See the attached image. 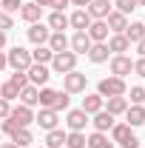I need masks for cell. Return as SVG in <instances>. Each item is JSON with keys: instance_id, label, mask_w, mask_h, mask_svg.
<instances>
[{"instance_id": "6da1fadb", "label": "cell", "mask_w": 145, "mask_h": 148, "mask_svg": "<svg viewBox=\"0 0 145 148\" xmlns=\"http://www.w3.org/2000/svg\"><path fill=\"white\" fill-rule=\"evenodd\" d=\"M128 91V83L122 80V77H103L100 83H97V94L100 97H125Z\"/></svg>"}, {"instance_id": "7a4b0ae2", "label": "cell", "mask_w": 145, "mask_h": 148, "mask_svg": "<svg viewBox=\"0 0 145 148\" xmlns=\"http://www.w3.org/2000/svg\"><path fill=\"white\" fill-rule=\"evenodd\" d=\"M6 63H9L12 71H26V69L31 66V51L23 49V46H14V49L6 51Z\"/></svg>"}, {"instance_id": "3957f363", "label": "cell", "mask_w": 145, "mask_h": 148, "mask_svg": "<svg viewBox=\"0 0 145 148\" xmlns=\"http://www.w3.org/2000/svg\"><path fill=\"white\" fill-rule=\"evenodd\" d=\"M85 86H88V74L77 71V69L68 71V74H63V91L66 94H83Z\"/></svg>"}, {"instance_id": "277c9868", "label": "cell", "mask_w": 145, "mask_h": 148, "mask_svg": "<svg viewBox=\"0 0 145 148\" xmlns=\"http://www.w3.org/2000/svg\"><path fill=\"white\" fill-rule=\"evenodd\" d=\"M51 69H54L57 74H68L77 69V54H74L71 49L68 51H57L54 57H51Z\"/></svg>"}, {"instance_id": "5b68a950", "label": "cell", "mask_w": 145, "mask_h": 148, "mask_svg": "<svg viewBox=\"0 0 145 148\" xmlns=\"http://www.w3.org/2000/svg\"><path fill=\"white\" fill-rule=\"evenodd\" d=\"M108 69H111L114 77H122V80H125L128 74H134V60H131L128 54H114L108 60Z\"/></svg>"}, {"instance_id": "8992f818", "label": "cell", "mask_w": 145, "mask_h": 148, "mask_svg": "<svg viewBox=\"0 0 145 148\" xmlns=\"http://www.w3.org/2000/svg\"><path fill=\"white\" fill-rule=\"evenodd\" d=\"M26 77H29V83H31V86L43 88V86L51 80V69H49V66H40V63H31V66L26 69Z\"/></svg>"}, {"instance_id": "52a82bcc", "label": "cell", "mask_w": 145, "mask_h": 148, "mask_svg": "<svg viewBox=\"0 0 145 148\" xmlns=\"http://www.w3.org/2000/svg\"><path fill=\"white\" fill-rule=\"evenodd\" d=\"M9 120L17 125V128H31V123H34V111L29 108V106H14L12 108V114H9Z\"/></svg>"}, {"instance_id": "ba28073f", "label": "cell", "mask_w": 145, "mask_h": 148, "mask_svg": "<svg viewBox=\"0 0 145 148\" xmlns=\"http://www.w3.org/2000/svg\"><path fill=\"white\" fill-rule=\"evenodd\" d=\"M49 34H51V29L40 20V23H31L29 29H26V37H29V43L31 46H46L49 43Z\"/></svg>"}, {"instance_id": "9c48e42d", "label": "cell", "mask_w": 145, "mask_h": 148, "mask_svg": "<svg viewBox=\"0 0 145 148\" xmlns=\"http://www.w3.org/2000/svg\"><path fill=\"white\" fill-rule=\"evenodd\" d=\"M34 123L40 125L43 131H51V128H60V114L54 108H40L34 114Z\"/></svg>"}, {"instance_id": "30bf717a", "label": "cell", "mask_w": 145, "mask_h": 148, "mask_svg": "<svg viewBox=\"0 0 145 148\" xmlns=\"http://www.w3.org/2000/svg\"><path fill=\"white\" fill-rule=\"evenodd\" d=\"M66 125H68V131H85L88 114H85L83 108H68L66 111Z\"/></svg>"}, {"instance_id": "8fae6325", "label": "cell", "mask_w": 145, "mask_h": 148, "mask_svg": "<svg viewBox=\"0 0 145 148\" xmlns=\"http://www.w3.org/2000/svg\"><path fill=\"white\" fill-rule=\"evenodd\" d=\"M68 49H71L77 57H80V54H88V49H91L88 32H74V37H68Z\"/></svg>"}, {"instance_id": "7c38bea8", "label": "cell", "mask_w": 145, "mask_h": 148, "mask_svg": "<svg viewBox=\"0 0 145 148\" xmlns=\"http://www.w3.org/2000/svg\"><path fill=\"white\" fill-rule=\"evenodd\" d=\"M88 32V37H91V43H105L111 37V32H108V23L105 20H91V26L85 29Z\"/></svg>"}, {"instance_id": "4fadbf2b", "label": "cell", "mask_w": 145, "mask_h": 148, "mask_svg": "<svg viewBox=\"0 0 145 148\" xmlns=\"http://www.w3.org/2000/svg\"><path fill=\"white\" fill-rule=\"evenodd\" d=\"M88 123L94 125V131H103V134H108V131L114 128V123H117V120H114L108 111L103 108V111H97V114H91V120H88Z\"/></svg>"}, {"instance_id": "5bb4252c", "label": "cell", "mask_w": 145, "mask_h": 148, "mask_svg": "<svg viewBox=\"0 0 145 148\" xmlns=\"http://www.w3.org/2000/svg\"><path fill=\"white\" fill-rule=\"evenodd\" d=\"M91 26V14L85 12V9H74L71 14H68V29H74V32H85Z\"/></svg>"}, {"instance_id": "9a60e30c", "label": "cell", "mask_w": 145, "mask_h": 148, "mask_svg": "<svg viewBox=\"0 0 145 148\" xmlns=\"http://www.w3.org/2000/svg\"><path fill=\"white\" fill-rule=\"evenodd\" d=\"M17 14H20L23 20H26L29 26H31V23H40V20H43V6H37L34 0H31V3H23Z\"/></svg>"}, {"instance_id": "2e32d148", "label": "cell", "mask_w": 145, "mask_h": 148, "mask_svg": "<svg viewBox=\"0 0 145 148\" xmlns=\"http://www.w3.org/2000/svg\"><path fill=\"white\" fill-rule=\"evenodd\" d=\"M105 23H108V32H111V34H122L125 26H128V14L117 12V9H111V14L105 17Z\"/></svg>"}, {"instance_id": "e0dca14e", "label": "cell", "mask_w": 145, "mask_h": 148, "mask_svg": "<svg viewBox=\"0 0 145 148\" xmlns=\"http://www.w3.org/2000/svg\"><path fill=\"white\" fill-rule=\"evenodd\" d=\"M85 12L91 14V20H105L111 14V3L108 0H91L88 6H85Z\"/></svg>"}, {"instance_id": "ac0fdd59", "label": "cell", "mask_w": 145, "mask_h": 148, "mask_svg": "<svg viewBox=\"0 0 145 148\" xmlns=\"http://www.w3.org/2000/svg\"><path fill=\"white\" fill-rule=\"evenodd\" d=\"M128 106H131V103H128L125 97H105V106H103V108L108 111L111 117H122L128 111Z\"/></svg>"}, {"instance_id": "d6986e66", "label": "cell", "mask_w": 145, "mask_h": 148, "mask_svg": "<svg viewBox=\"0 0 145 148\" xmlns=\"http://www.w3.org/2000/svg\"><path fill=\"white\" fill-rule=\"evenodd\" d=\"M108 134H111V143H114V145H122L128 137H134V128H131L128 123H114V128H111Z\"/></svg>"}, {"instance_id": "ffe728a7", "label": "cell", "mask_w": 145, "mask_h": 148, "mask_svg": "<svg viewBox=\"0 0 145 148\" xmlns=\"http://www.w3.org/2000/svg\"><path fill=\"white\" fill-rule=\"evenodd\" d=\"M108 43H91V49H88V60L91 63H97V66H100V63H108Z\"/></svg>"}, {"instance_id": "44dd1931", "label": "cell", "mask_w": 145, "mask_h": 148, "mask_svg": "<svg viewBox=\"0 0 145 148\" xmlns=\"http://www.w3.org/2000/svg\"><path fill=\"white\" fill-rule=\"evenodd\" d=\"M103 106H105V97H100V94H85L83 97V106L80 108L85 111V114H97V111H103Z\"/></svg>"}, {"instance_id": "7402d4cb", "label": "cell", "mask_w": 145, "mask_h": 148, "mask_svg": "<svg viewBox=\"0 0 145 148\" xmlns=\"http://www.w3.org/2000/svg\"><path fill=\"white\" fill-rule=\"evenodd\" d=\"M9 140H12L17 148H29L31 143H34V134H31V128H14L12 134H9Z\"/></svg>"}, {"instance_id": "603a6c76", "label": "cell", "mask_w": 145, "mask_h": 148, "mask_svg": "<svg viewBox=\"0 0 145 148\" xmlns=\"http://www.w3.org/2000/svg\"><path fill=\"white\" fill-rule=\"evenodd\" d=\"M125 123L131 125V128L145 125V106H128V111H125Z\"/></svg>"}, {"instance_id": "cb8c5ba5", "label": "cell", "mask_w": 145, "mask_h": 148, "mask_svg": "<svg viewBox=\"0 0 145 148\" xmlns=\"http://www.w3.org/2000/svg\"><path fill=\"white\" fill-rule=\"evenodd\" d=\"M105 43H108V51H114V54H125V51H131V43H128L125 34H111Z\"/></svg>"}, {"instance_id": "d4e9b609", "label": "cell", "mask_w": 145, "mask_h": 148, "mask_svg": "<svg viewBox=\"0 0 145 148\" xmlns=\"http://www.w3.org/2000/svg\"><path fill=\"white\" fill-rule=\"evenodd\" d=\"M51 51H68V37H66V32H51L49 34V43H46Z\"/></svg>"}, {"instance_id": "484cf974", "label": "cell", "mask_w": 145, "mask_h": 148, "mask_svg": "<svg viewBox=\"0 0 145 148\" xmlns=\"http://www.w3.org/2000/svg\"><path fill=\"white\" fill-rule=\"evenodd\" d=\"M122 34L128 37V43H134V46H137V43H140V40L145 37V23H140V20H134V23H128Z\"/></svg>"}, {"instance_id": "4316f807", "label": "cell", "mask_w": 145, "mask_h": 148, "mask_svg": "<svg viewBox=\"0 0 145 148\" xmlns=\"http://www.w3.org/2000/svg\"><path fill=\"white\" fill-rule=\"evenodd\" d=\"M66 134L68 131H63V128L46 131V148H66Z\"/></svg>"}, {"instance_id": "83f0119b", "label": "cell", "mask_w": 145, "mask_h": 148, "mask_svg": "<svg viewBox=\"0 0 145 148\" xmlns=\"http://www.w3.org/2000/svg\"><path fill=\"white\" fill-rule=\"evenodd\" d=\"M46 26H49L51 32H66V29H68V14H66V12H51Z\"/></svg>"}, {"instance_id": "f1b7e54d", "label": "cell", "mask_w": 145, "mask_h": 148, "mask_svg": "<svg viewBox=\"0 0 145 148\" xmlns=\"http://www.w3.org/2000/svg\"><path fill=\"white\" fill-rule=\"evenodd\" d=\"M37 94H40V88L29 83L26 88H20V94H17V97H20V103H23V106H29V108H34V106H37Z\"/></svg>"}, {"instance_id": "f546056e", "label": "cell", "mask_w": 145, "mask_h": 148, "mask_svg": "<svg viewBox=\"0 0 145 148\" xmlns=\"http://www.w3.org/2000/svg\"><path fill=\"white\" fill-rule=\"evenodd\" d=\"M88 140V148H117L114 143H111L108 134H103V131H94L91 137H85Z\"/></svg>"}, {"instance_id": "4dcf8cb0", "label": "cell", "mask_w": 145, "mask_h": 148, "mask_svg": "<svg viewBox=\"0 0 145 148\" xmlns=\"http://www.w3.org/2000/svg\"><path fill=\"white\" fill-rule=\"evenodd\" d=\"M51 57H54V51H51L49 46H34V51H31V63L49 66V63H51Z\"/></svg>"}, {"instance_id": "1f68e13d", "label": "cell", "mask_w": 145, "mask_h": 148, "mask_svg": "<svg viewBox=\"0 0 145 148\" xmlns=\"http://www.w3.org/2000/svg\"><path fill=\"white\" fill-rule=\"evenodd\" d=\"M66 148H88L85 131H68L66 134Z\"/></svg>"}, {"instance_id": "d6a6232c", "label": "cell", "mask_w": 145, "mask_h": 148, "mask_svg": "<svg viewBox=\"0 0 145 148\" xmlns=\"http://www.w3.org/2000/svg\"><path fill=\"white\" fill-rule=\"evenodd\" d=\"M54 100H57V91H54V88H49V86L40 88V94H37V106H40V108H51Z\"/></svg>"}, {"instance_id": "836d02e7", "label": "cell", "mask_w": 145, "mask_h": 148, "mask_svg": "<svg viewBox=\"0 0 145 148\" xmlns=\"http://www.w3.org/2000/svg\"><path fill=\"white\" fill-rule=\"evenodd\" d=\"M125 100L131 103V106H142L145 103V88L142 86H134L131 91H125Z\"/></svg>"}, {"instance_id": "e575fe53", "label": "cell", "mask_w": 145, "mask_h": 148, "mask_svg": "<svg viewBox=\"0 0 145 148\" xmlns=\"http://www.w3.org/2000/svg\"><path fill=\"white\" fill-rule=\"evenodd\" d=\"M17 94H20V88L12 83V80H6V83L0 86V97H3V100H9V103H12V100H17Z\"/></svg>"}, {"instance_id": "d590c367", "label": "cell", "mask_w": 145, "mask_h": 148, "mask_svg": "<svg viewBox=\"0 0 145 148\" xmlns=\"http://www.w3.org/2000/svg\"><path fill=\"white\" fill-rule=\"evenodd\" d=\"M51 108L60 114V111H68L71 108V94H66V91H57V100H54V106Z\"/></svg>"}, {"instance_id": "8d00e7d4", "label": "cell", "mask_w": 145, "mask_h": 148, "mask_svg": "<svg viewBox=\"0 0 145 148\" xmlns=\"http://www.w3.org/2000/svg\"><path fill=\"white\" fill-rule=\"evenodd\" d=\"M20 6H23V0H0V12H6V14L20 12Z\"/></svg>"}, {"instance_id": "74e56055", "label": "cell", "mask_w": 145, "mask_h": 148, "mask_svg": "<svg viewBox=\"0 0 145 148\" xmlns=\"http://www.w3.org/2000/svg\"><path fill=\"white\" fill-rule=\"evenodd\" d=\"M114 6H117V12H122V14H131V12L137 9L134 0H114Z\"/></svg>"}, {"instance_id": "f35d334b", "label": "cell", "mask_w": 145, "mask_h": 148, "mask_svg": "<svg viewBox=\"0 0 145 148\" xmlns=\"http://www.w3.org/2000/svg\"><path fill=\"white\" fill-rule=\"evenodd\" d=\"M9 80H12L17 88H26V86H29V77H26V71H14L12 77H9Z\"/></svg>"}, {"instance_id": "ab89813d", "label": "cell", "mask_w": 145, "mask_h": 148, "mask_svg": "<svg viewBox=\"0 0 145 148\" xmlns=\"http://www.w3.org/2000/svg\"><path fill=\"white\" fill-rule=\"evenodd\" d=\"M9 29H14V17L6 14V12H0V32H9Z\"/></svg>"}, {"instance_id": "60d3db41", "label": "cell", "mask_w": 145, "mask_h": 148, "mask_svg": "<svg viewBox=\"0 0 145 148\" xmlns=\"http://www.w3.org/2000/svg\"><path fill=\"white\" fill-rule=\"evenodd\" d=\"M66 6H71V0H51V12H66Z\"/></svg>"}, {"instance_id": "b9f144b4", "label": "cell", "mask_w": 145, "mask_h": 148, "mask_svg": "<svg viewBox=\"0 0 145 148\" xmlns=\"http://www.w3.org/2000/svg\"><path fill=\"white\" fill-rule=\"evenodd\" d=\"M9 114H12V103H9V100H3V97H0V120H6V117H9Z\"/></svg>"}, {"instance_id": "7bdbcfd3", "label": "cell", "mask_w": 145, "mask_h": 148, "mask_svg": "<svg viewBox=\"0 0 145 148\" xmlns=\"http://www.w3.org/2000/svg\"><path fill=\"white\" fill-rule=\"evenodd\" d=\"M134 74L145 77V57H137V60H134Z\"/></svg>"}, {"instance_id": "ee69618b", "label": "cell", "mask_w": 145, "mask_h": 148, "mask_svg": "<svg viewBox=\"0 0 145 148\" xmlns=\"http://www.w3.org/2000/svg\"><path fill=\"white\" fill-rule=\"evenodd\" d=\"M120 148H140V137H137V134H134V137H128Z\"/></svg>"}, {"instance_id": "f6af8a7d", "label": "cell", "mask_w": 145, "mask_h": 148, "mask_svg": "<svg viewBox=\"0 0 145 148\" xmlns=\"http://www.w3.org/2000/svg\"><path fill=\"white\" fill-rule=\"evenodd\" d=\"M137 54H140V57H145V37L140 40V43H137Z\"/></svg>"}, {"instance_id": "bcb514c9", "label": "cell", "mask_w": 145, "mask_h": 148, "mask_svg": "<svg viewBox=\"0 0 145 148\" xmlns=\"http://www.w3.org/2000/svg\"><path fill=\"white\" fill-rule=\"evenodd\" d=\"M9 69V63H6V51H0V71H6Z\"/></svg>"}, {"instance_id": "7dc6e473", "label": "cell", "mask_w": 145, "mask_h": 148, "mask_svg": "<svg viewBox=\"0 0 145 148\" xmlns=\"http://www.w3.org/2000/svg\"><path fill=\"white\" fill-rule=\"evenodd\" d=\"M91 0H71V6H77V9H85Z\"/></svg>"}, {"instance_id": "c3c4849f", "label": "cell", "mask_w": 145, "mask_h": 148, "mask_svg": "<svg viewBox=\"0 0 145 148\" xmlns=\"http://www.w3.org/2000/svg\"><path fill=\"white\" fill-rule=\"evenodd\" d=\"M6 43H9V37H6V32H0V51L6 49Z\"/></svg>"}, {"instance_id": "681fc988", "label": "cell", "mask_w": 145, "mask_h": 148, "mask_svg": "<svg viewBox=\"0 0 145 148\" xmlns=\"http://www.w3.org/2000/svg\"><path fill=\"white\" fill-rule=\"evenodd\" d=\"M37 6H43V9H49V6H51V0H34Z\"/></svg>"}, {"instance_id": "f907efd6", "label": "cell", "mask_w": 145, "mask_h": 148, "mask_svg": "<svg viewBox=\"0 0 145 148\" xmlns=\"http://www.w3.org/2000/svg\"><path fill=\"white\" fill-rule=\"evenodd\" d=\"M0 148H17V145H14V143L9 140V143H3V145H0Z\"/></svg>"}, {"instance_id": "816d5d0a", "label": "cell", "mask_w": 145, "mask_h": 148, "mask_svg": "<svg viewBox=\"0 0 145 148\" xmlns=\"http://www.w3.org/2000/svg\"><path fill=\"white\" fill-rule=\"evenodd\" d=\"M134 3H137V9H140V6H145V0H134Z\"/></svg>"}, {"instance_id": "f5cc1de1", "label": "cell", "mask_w": 145, "mask_h": 148, "mask_svg": "<svg viewBox=\"0 0 145 148\" xmlns=\"http://www.w3.org/2000/svg\"><path fill=\"white\" fill-rule=\"evenodd\" d=\"M142 88H145V86H142Z\"/></svg>"}, {"instance_id": "db71d44e", "label": "cell", "mask_w": 145, "mask_h": 148, "mask_svg": "<svg viewBox=\"0 0 145 148\" xmlns=\"http://www.w3.org/2000/svg\"><path fill=\"white\" fill-rule=\"evenodd\" d=\"M29 148H31V145H29Z\"/></svg>"}]
</instances>
